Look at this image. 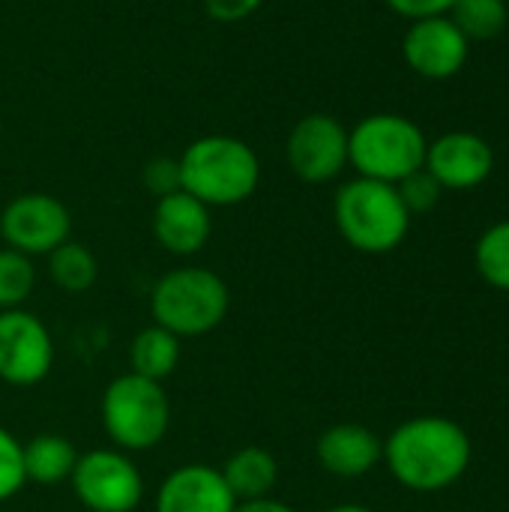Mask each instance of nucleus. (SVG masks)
Returning a JSON list of instances; mask_svg holds the SVG:
<instances>
[{
	"mask_svg": "<svg viewBox=\"0 0 509 512\" xmlns=\"http://www.w3.org/2000/svg\"><path fill=\"white\" fill-rule=\"evenodd\" d=\"M471 459L474 447L468 432L438 414L411 417L384 441V462L393 480L420 495H435L459 483Z\"/></svg>",
	"mask_w": 509,
	"mask_h": 512,
	"instance_id": "obj_1",
	"label": "nucleus"
},
{
	"mask_svg": "<svg viewBox=\"0 0 509 512\" xmlns=\"http://www.w3.org/2000/svg\"><path fill=\"white\" fill-rule=\"evenodd\" d=\"M180 162V189L207 207H234L255 195L261 162L255 150L234 135L195 138Z\"/></svg>",
	"mask_w": 509,
	"mask_h": 512,
	"instance_id": "obj_2",
	"label": "nucleus"
},
{
	"mask_svg": "<svg viewBox=\"0 0 509 512\" xmlns=\"http://www.w3.org/2000/svg\"><path fill=\"white\" fill-rule=\"evenodd\" d=\"M333 219L342 240L363 255H387L399 249L411 228V213L396 186L369 177H354L336 192Z\"/></svg>",
	"mask_w": 509,
	"mask_h": 512,
	"instance_id": "obj_3",
	"label": "nucleus"
},
{
	"mask_svg": "<svg viewBox=\"0 0 509 512\" xmlns=\"http://www.w3.org/2000/svg\"><path fill=\"white\" fill-rule=\"evenodd\" d=\"M231 306L225 279L207 267H177L165 273L150 291L153 324L177 339H198L213 333Z\"/></svg>",
	"mask_w": 509,
	"mask_h": 512,
	"instance_id": "obj_4",
	"label": "nucleus"
},
{
	"mask_svg": "<svg viewBox=\"0 0 509 512\" xmlns=\"http://www.w3.org/2000/svg\"><path fill=\"white\" fill-rule=\"evenodd\" d=\"M108 441L123 453H144L165 441L171 429V402L159 381L135 372L117 375L99 402Z\"/></svg>",
	"mask_w": 509,
	"mask_h": 512,
	"instance_id": "obj_5",
	"label": "nucleus"
},
{
	"mask_svg": "<svg viewBox=\"0 0 509 512\" xmlns=\"http://www.w3.org/2000/svg\"><path fill=\"white\" fill-rule=\"evenodd\" d=\"M426 135L402 114H369L348 132V165L357 177L399 183L426 165Z\"/></svg>",
	"mask_w": 509,
	"mask_h": 512,
	"instance_id": "obj_6",
	"label": "nucleus"
},
{
	"mask_svg": "<svg viewBox=\"0 0 509 512\" xmlns=\"http://www.w3.org/2000/svg\"><path fill=\"white\" fill-rule=\"evenodd\" d=\"M69 486L87 512H135L144 501V477L132 456L117 447L81 453Z\"/></svg>",
	"mask_w": 509,
	"mask_h": 512,
	"instance_id": "obj_7",
	"label": "nucleus"
},
{
	"mask_svg": "<svg viewBox=\"0 0 509 512\" xmlns=\"http://www.w3.org/2000/svg\"><path fill=\"white\" fill-rule=\"evenodd\" d=\"M72 216L66 204L45 192H27L12 198L0 213V237L6 249H15L27 258L48 255L69 240Z\"/></svg>",
	"mask_w": 509,
	"mask_h": 512,
	"instance_id": "obj_8",
	"label": "nucleus"
},
{
	"mask_svg": "<svg viewBox=\"0 0 509 512\" xmlns=\"http://www.w3.org/2000/svg\"><path fill=\"white\" fill-rule=\"evenodd\" d=\"M54 366V342L45 321L27 309L0 312V381L36 387Z\"/></svg>",
	"mask_w": 509,
	"mask_h": 512,
	"instance_id": "obj_9",
	"label": "nucleus"
},
{
	"mask_svg": "<svg viewBox=\"0 0 509 512\" xmlns=\"http://www.w3.org/2000/svg\"><path fill=\"white\" fill-rule=\"evenodd\" d=\"M285 156L303 183H330L348 168V129L330 114H306L294 123Z\"/></svg>",
	"mask_w": 509,
	"mask_h": 512,
	"instance_id": "obj_10",
	"label": "nucleus"
},
{
	"mask_svg": "<svg viewBox=\"0 0 509 512\" xmlns=\"http://www.w3.org/2000/svg\"><path fill=\"white\" fill-rule=\"evenodd\" d=\"M402 54L417 75L429 81H447L468 63L471 39L456 27L450 15H432L411 21L402 39Z\"/></svg>",
	"mask_w": 509,
	"mask_h": 512,
	"instance_id": "obj_11",
	"label": "nucleus"
},
{
	"mask_svg": "<svg viewBox=\"0 0 509 512\" xmlns=\"http://www.w3.org/2000/svg\"><path fill=\"white\" fill-rule=\"evenodd\" d=\"M441 189L465 192L483 186L495 171V150L477 132H447L426 147L423 165Z\"/></svg>",
	"mask_w": 509,
	"mask_h": 512,
	"instance_id": "obj_12",
	"label": "nucleus"
},
{
	"mask_svg": "<svg viewBox=\"0 0 509 512\" xmlns=\"http://www.w3.org/2000/svg\"><path fill=\"white\" fill-rule=\"evenodd\" d=\"M237 498L231 495L219 468L204 462H186L174 468L156 489V512H234Z\"/></svg>",
	"mask_w": 509,
	"mask_h": 512,
	"instance_id": "obj_13",
	"label": "nucleus"
},
{
	"mask_svg": "<svg viewBox=\"0 0 509 512\" xmlns=\"http://www.w3.org/2000/svg\"><path fill=\"white\" fill-rule=\"evenodd\" d=\"M210 234H213V216H210L207 204H201L198 198H192L183 189L156 198L153 237L165 252H171L177 258L198 255L207 246Z\"/></svg>",
	"mask_w": 509,
	"mask_h": 512,
	"instance_id": "obj_14",
	"label": "nucleus"
},
{
	"mask_svg": "<svg viewBox=\"0 0 509 512\" xmlns=\"http://www.w3.org/2000/svg\"><path fill=\"white\" fill-rule=\"evenodd\" d=\"M315 456L327 474L357 480L384 462V441L360 423H336L315 441Z\"/></svg>",
	"mask_w": 509,
	"mask_h": 512,
	"instance_id": "obj_15",
	"label": "nucleus"
},
{
	"mask_svg": "<svg viewBox=\"0 0 509 512\" xmlns=\"http://www.w3.org/2000/svg\"><path fill=\"white\" fill-rule=\"evenodd\" d=\"M237 504L270 498L279 483V462L264 447H240L219 468Z\"/></svg>",
	"mask_w": 509,
	"mask_h": 512,
	"instance_id": "obj_16",
	"label": "nucleus"
},
{
	"mask_svg": "<svg viewBox=\"0 0 509 512\" xmlns=\"http://www.w3.org/2000/svg\"><path fill=\"white\" fill-rule=\"evenodd\" d=\"M78 450L69 438L54 435V432H42L36 438H30L24 444V474L27 483L36 486H60L69 483L75 462H78Z\"/></svg>",
	"mask_w": 509,
	"mask_h": 512,
	"instance_id": "obj_17",
	"label": "nucleus"
},
{
	"mask_svg": "<svg viewBox=\"0 0 509 512\" xmlns=\"http://www.w3.org/2000/svg\"><path fill=\"white\" fill-rule=\"evenodd\" d=\"M129 366V372L162 384L180 366V339L159 324L138 330L129 345Z\"/></svg>",
	"mask_w": 509,
	"mask_h": 512,
	"instance_id": "obj_18",
	"label": "nucleus"
},
{
	"mask_svg": "<svg viewBox=\"0 0 509 512\" xmlns=\"http://www.w3.org/2000/svg\"><path fill=\"white\" fill-rule=\"evenodd\" d=\"M45 258H48V276H51V282L60 291L84 294V291H90L96 285L99 261H96V255L84 243L66 240L54 252H48Z\"/></svg>",
	"mask_w": 509,
	"mask_h": 512,
	"instance_id": "obj_19",
	"label": "nucleus"
},
{
	"mask_svg": "<svg viewBox=\"0 0 509 512\" xmlns=\"http://www.w3.org/2000/svg\"><path fill=\"white\" fill-rule=\"evenodd\" d=\"M450 18L471 42L495 39L498 33H504L509 21L507 0H456V6L450 9Z\"/></svg>",
	"mask_w": 509,
	"mask_h": 512,
	"instance_id": "obj_20",
	"label": "nucleus"
},
{
	"mask_svg": "<svg viewBox=\"0 0 509 512\" xmlns=\"http://www.w3.org/2000/svg\"><path fill=\"white\" fill-rule=\"evenodd\" d=\"M474 261L480 276L498 288V291H509V219L495 222L492 228H486L477 240L474 249Z\"/></svg>",
	"mask_w": 509,
	"mask_h": 512,
	"instance_id": "obj_21",
	"label": "nucleus"
},
{
	"mask_svg": "<svg viewBox=\"0 0 509 512\" xmlns=\"http://www.w3.org/2000/svg\"><path fill=\"white\" fill-rule=\"evenodd\" d=\"M36 270L33 261L15 249H0V312L24 309L27 297L33 294Z\"/></svg>",
	"mask_w": 509,
	"mask_h": 512,
	"instance_id": "obj_22",
	"label": "nucleus"
},
{
	"mask_svg": "<svg viewBox=\"0 0 509 512\" xmlns=\"http://www.w3.org/2000/svg\"><path fill=\"white\" fill-rule=\"evenodd\" d=\"M27 486L24 474V444L0 426V504L12 501Z\"/></svg>",
	"mask_w": 509,
	"mask_h": 512,
	"instance_id": "obj_23",
	"label": "nucleus"
},
{
	"mask_svg": "<svg viewBox=\"0 0 509 512\" xmlns=\"http://www.w3.org/2000/svg\"><path fill=\"white\" fill-rule=\"evenodd\" d=\"M396 192H399V198H402V204H405V210H408L411 216H414V213H429V210H435L438 201H441V195H444L441 183H438L426 168H420V171L408 174L405 180H399V183H396Z\"/></svg>",
	"mask_w": 509,
	"mask_h": 512,
	"instance_id": "obj_24",
	"label": "nucleus"
},
{
	"mask_svg": "<svg viewBox=\"0 0 509 512\" xmlns=\"http://www.w3.org/2000/svg\"><path fill=\"white\" fill-rule=\"evenodd\" d=\"M141 180H144V186H147L156 198L171 195V192L180 189V162L171 159V156H156V159H150V162L144 165Z\"/></svg>",
	"mask_w": 509,
	"mask_h": 512,
	"instance_id": "obj_25",
	"label": "nucleus"
},
{
	"mask_svg": "<svg viewBox=\"0 0 509 512\" xmlns=\"http://www.w3.org/2000/svg\"><path fill=\"white\" fill-rule=\"evenodd\" d=\"M264 0H204V12L219 24H237L258 12Z\"/></svg>",
	"mask_w": 509,
	"mask_h": 512,
	"instance_id": "obj_26",
	"label": "nucleus"
},
{
	"mask_svg": "<svg viewBox=\"0 0 509 512\" xmlns=\"http://www.w3.org/2000/svg\"><path fill=\"white\" fill-rule=\"evenodd\" d=\"M396 15L420 21V18H432V15H450V9L456 6V0H384Z\"/></svg>",
	"mask_w": 509,
	"mask_h": 512,
	"instance_id": "obj_27",
	"label": "nucleus"
},
{
	"mask_svg": "<svg viewBox=\"0 0 509 512\" xmlns=\"http://www.w3.org/2000/svg\"><path fill=\"white\" fill-rule=\"evenodd\" d=\"M234 512H297L294 507H288L285 501H276L273 495L270 498H261V501H243L237 504Z\"/></svg>",
	"mask_w": 509,
	"mask_h": 512,
	"instance_id": "obj_28",
	"label": "nucleus"
},
{
	"mask_svg": "<svg viewBox=\"0 0 509 512\" xmlns=\"http://www.w3.org/2000/svg\"><path fill=\"white\" fill-rule=\"evenodd\" d=\"M324 512H375L369 510V507H363V504H336V507H330V510Z\"/></svg>",
	"mask_w": 509,
	"mask_h": 512,
	"instance_id": "obj_29",
	"label": "nucleus"
},
{
	"mask_svg": "<svg viewBox=\"0 0 509 512\" xmlns=\"http://www.w3.org/2000/svg\"><path fill=\"white\" fill-rule=\"evenodd\" d=\"M0 135H3V120H0Z\"/></svg>",
	"mask_w": 509,
	"mask_h": 512,
	"instance_id": "obj_30",
	"label": "nucleus"
}]
</instances>
